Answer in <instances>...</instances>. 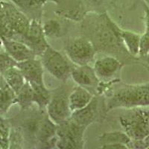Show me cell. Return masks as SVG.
Instances as JSON below:
<instances>
[{"instance_id":"obj_1","label":"cell","mask_w":149,"mask_h":149,"mask_svg":"<svg viewBox=\"0 0 149 149\" xmlns=\"http://www.w3.org/2000/svg\"><path fill=\"white\" fill-rule=\"evenodd\" d=\"M0 15V37L2 40H14L22 42L29 31L31 20L10 2H2Z\"/></svg>"},{"instance_id":"obj_2","label":"cell","mask_w":149,"mask_h":149,"mask_svg":"<svg viewBox=\"0 0 149 149\" xmlns=\"http://www.w3.org/2000/svg\"><path fill=\"white\" fill-rule=\"evenodd\" d=\"M106 106L107 111L149 106V84L122 86L113 93Z\"/></svg>"},{"instance_id":"obj_3","label":"cell","mask_w":149,"mask_h":149,"mask_svg":"<svg viewBox=\"0 0 149 149\" xmlns=\"http://www.w3.org/2000/svg\"><path fill=\"white\" fill-rule=\"evenodd\" d=\"M120 125L133 142L149 136V106L127 108L119 116Z\"/></svg>"},{"instance_id":"obj_4","label":"cell","mask_w":149,"mask_h":149,"mask_svg":"<svg viewBox=\"0 0 149 149\" xmlns=\"http://www.w3.org/2000/svg\"><path fill=\"white\" fill-rule=\"evenodd\" d=\"M86 127L78 125L71 118L57 125L56 134L58 139L56 147L61 149L84 148Z\"/></svg>"},{"instance_id":"obj_5","label":"cell","mask_w":149,"mask_h":149,"mask_svg":"<svg viewBox=\"0 0 149 149\" xmlns=\"http://www.w3.org/2000/svg\"><path fill=\"white\" fill-rule=\"evenodd\" d=\"M40 57L43 67L55 78L66 82L69 77L71 76L72 69L67 60L50 45Z\"/></svg>"},{"instance_id":"obj_6","label":"cell","mask_w":149,"mask_h":149,"mask_svg":"<svg viewBox=\"0 0 149 149\" xmlns=\"http://www.w3.org/2000/svg\"><path fill=\"white\" fill-rule=\"evenodd\" d=\"M65 51L70 61L77 66L88 65L94 59L96 49L86 37H77L66 44Z\"/></svg>"},{"instance_id":"obj_7","label":"cell","mask_w":149,"mask_h":149,"mask_svg":"<svg viewBox=\"0 0 149 149\" xmlns=\"http://www.w3.org/2000/svg\"><path fill=\"white\" fill-rule=\"evenodd\" d=\"M69 95L64 90H58V92L52 94L51 99L46 107L48 116L57 125L71 116Z\"/></svg>"},{"instance_id":"obj_8","label":"cell","mask_w":149,"mask_h":149,"mask_svg":"<svg viewBox=\"0 0 149 149\" xmlns=\"http://www.w3.org/2000/svg\"><path fill=\"white\" fill-rule=\"evenodd\" d=\"M103 104L104 103L101 99L97 97H93L91 102L86 106L72 113L70 118L80 125L88 127L90 125L97 122L99 118L102 117Z\"/></svg>"},{"instance_id":"obj_9","label":"cell","mask_w":149,"mask_h":149,"mask_svg":"<svg viewBox=\"0 0 149 149\" xmlns=\"http://www.w3.org/2000/svg\"><path fill=\"white\" fill-rule=\"evenodd\" d=\"M22 42L29 46L37 56L42 55L49 44L46 41V35L40 21L36 19L31 20L29 31Z\"/></svg>"},{"instance_id":"obj_10","label":"cell","mask_w":149,"mask_h":149,"mask_svg":"<svg viewBox=\"0 0 149 149\" xmlns=\"http://www.w3.org/2000/svg\"><path fill=\"white\" fill-rule=\"evenodd\" d=\"M17 66L20 70L26 81L31 84H44L43 66L41 60L35 58L17 63Z\"/></svg>"},{"instance_id":"obj_11","label":"cell","mask_w":149,"mask_h":149,"mask_svg":"<svg viewBox=\"0 0 149 149\" xmlns=\"http://www.w3.org/2000/svg\"><path fill=\"white\" fill-rule=\"evenodd\" d=\"M122 63L113 56H105L98 58L94 63V70L99 79L109 81L120 71Z\"/></svg>"},{"instance_id":"obj_12","label":"cell","mask_w":149,"mask_h":149,"mask_svg":"<svg viewBox=\"0 0 149 149\" xmlns=\"http://www.w3.org/2000/svg\"><path fill=\"white\" fill-rule=\"evenodd\" d=\"M5 52L17 63L33 59L36 58V54L29 46L20 41L14 40H2Z\"/></svg>"},{"instance_id":"obj_13","label":"cell","mask_w":149,"mask_h":149,"mask_svg":"<svg viewBox=\"0 0 149 149\" xmlns=\"http://www.w3.org/2000/svg\"><path fill=\"white\" fill-rule=\"evenodd\" d=\"M72 80L79 86L84 87H98L100 79L97 76L94 68L88 65L78 66L71 72Z\"/></svg>"},{"instance_id":"obj_14","label":"cell","mask_w":149,"mask_h":149,"mask_svg":"<svg viewBox=\"0 0 149 149\" xmlns=\"http://www.w3.org/2000/svg\"><path fill=\"white\" fill-rule=\"evenodd\" d=\"M93 97V94L84 86L78 85L74 87L69 95V102L72 113L86 106L91 102Z\"/></svg>"},{"instance_id":"obj_15","label":"cell","mask_w":149,"mask_h":149,"mask_svg":"<svg viewBox=\"0 0 149 149\" xmlns=\"http://www.w3.org/2000/svg\"><path fill=\"white\" fill-rule=\"evenodd\" d=\"M17 94L0 74V115L5 113L15 104Z\"/></svg>"},{"instance_id":"obj_16","label":"cell","mask_w":149,"mask_h":149,"mask_svg":"<svg viewBox=\"0 0 149 149\" xmlns=\"http://www.w3.org/2000/svg\"><path fill=\"white\" fill-rule=\"evenodd\" d=\"M2 76L17 95L26 82L23 74L17 66L10 68L7 71H5L2 74Z\"/></svg>"},{"instance_id":"obj_17","label":"cell","mask_w":149,"mask_h":149,"mask_svg":"<svg viewBox=\"0 0 149 149\" xmlns=\"http://www.w3.org/2000/svg\"><path fill=\"white\" fill-rule=\"evenodd\" d=\"M31 86L34 92V103L37 105L39 110H46V107L51 99L52 93L46 88L45 84H33Z\"/></svg>"},{"instance_id":"obj_18","label":"cell","mask_w":149,"mask_h":149,"mask_svg":"<svg viewBox=\"0 0 149 149\" xmlns=\"http://www.w3.org/2000/svg\"><path fill=\"white\" fill-rule=\"evenodd\" d=\"M122 42L125 46L126 50L131 55L136 56L139 52V44H140L141 35L130 31H122Z\"/></svg>"},{"instance_id":"obj_19","label":"cell","mask_w":149,"mask_h":149,"mask_svg":"<svg viewBox=\"0 0 149 149\" xmlns=\"http://www.w3.org/2000/svg\"><path fill=\"white\" fill-rule=\"evenodd\" d=\"M15 104H18L22 110H29L34 104L33 89L28 81L26 82L17 95Z\"/></svg>"},{"instance_id":"obj_20","label":"cell","mask_w":149,"mask_h":149,"mask_svg":"<svg viewBox=\"0 0 149 149\" xmlns=\"http://www.w3.org/2000/svg\"><path fill=\"white\" fill-rule=\"evenodd\" d=\"M99 142L102 145L113 144V143H122L127 146L130 148V145L132 142L131 139L125 132L121 131H113V132L104 133L98 137Z\"/></svg>"},{"instance_id":"obj_21","label":"cell","mask_w":149,"mask_h":149,"mask_svg":"<svg viewBox=\"0 0 149 149\" xmlns=\"http://www.w3.org/2000/svg\"><path fill=\"white\" fill-rule=\"evenodd\" d=\"M10 130L9 121L0 116V149L10 148Z\"/></svg>"},{"instance_id":"obj_22","label":"cell","mask_w":149,"mask_h":149,"mask_svg":"<svg viewBox=\"0 0 149 149\" xmlns=\"http://www.w3.org/2000/svg\"><path fill=\"white\" fill-rule=\"evenodd\" d=\"M43 31L46 37H51V38H55L59 37L61 36V31L62 28L61 25L58 21L54 19H50L46 21L42 26Z\"/></svg>"},{"instance_id":"obj_23","label":"cell","mask_w":149,"mask_h":149,"mask_svg":"<svg viewBox=\"0 0 149 149\" xmlns=\"http://www.w3.org/2000/svg\"><path fill=\"white\" fill-rule=\"evenodd\" d=\"M19 8L26 11L40 9L46 3V0H11Z\"/></svg>"},{"instance_id":"obj_24","label":"cell","mask_w":149,"mask_h":149,"mask_svg":"<svg viewBox=\"0 0 149 149\" xmlns=\"http://www.w3.org/2000/svg\"><path fill=\"white\" fill-rule=\"evenodd\" d=\"M17 62L8 54L6 52H0V74H2L10 68L16 66Z\"/></svg>"},{"instance_id":"obj_25","label":"cell","mask_w":149,"mask_h":149,"mask_svg":"<svg viewBox=\"0 0 149 149\" xmlns=\"http://www.w3.org/2000/svg\"><path fill=\"white\" fill-rule=\"evenodd\" d=\"M149 54V31H146L144 34L141 36L139 44V55L145 58Z\"/></svg>"},{"instance_id":"obj_26","label":"cell","mask_w":149,"mask_h":149,"mask_svg":"<svg viewBox=\"0 0 149 149\" xmlns=\"http://www.w3.org/2000/svg\"><path fill=\"white\" fill-rule=\"evenodd\" d=\"M102 148L103 149H127V146L122 143H113V144L102 145Z\"/></svg>"},{"instance_id":"obj_27","label":"cell","mask_w":149,"mask_h":149,"mask_svg":"<svg viewBox=\"0 0 149 149\" xmlns=\"http://www.w3.org/2000/svg\"><path fill=\"white\" fill-rule=\"evenodd\" d=\"M145 12H146V31H149V7L146 4L144 5Z\"/></svg>"},{"instance_id":"obj_28","label":"cell","mask_w":149,"mask_h":149,"mask_svg":"<svg viewBox=\"0 0 149 149\" xmlns=\"http://www.w3.org/2000/svg\"><path fill=\"white\" fill-rule=\"evenodd\" d=\"M2 8H3V4H2V1L0 0V15H1V14H2Z\"/></svg>"},{"instance_id":"obj_29","label":"cell","mask_w":149,"mask_h":149,"mask_svg":"<svg viewBox=\"0 0 149 149\" xmlns=\"http://www.w3.org/2000/svg\"><path fill=\"white\" fill-rule=\"evenodd\" d=\"M2 46H3V44H2V40L1 39V37H0V52H1V49H2Z\"/></svg>"},{"instance_id":"obj_30","label":"cell","mask_w":149,"mask_h":149,"mask_svg":"<svg viewBox=\"0 0 149 149\" xmlns=\"http://www.w3.org/2000/svg\"><path fill=\"white\" fill-rule=\"evenodd\" d=\"M146 57H147V61H148V63H149V54H148V55L146 56Z\"/></svg>"}]
</instances>
